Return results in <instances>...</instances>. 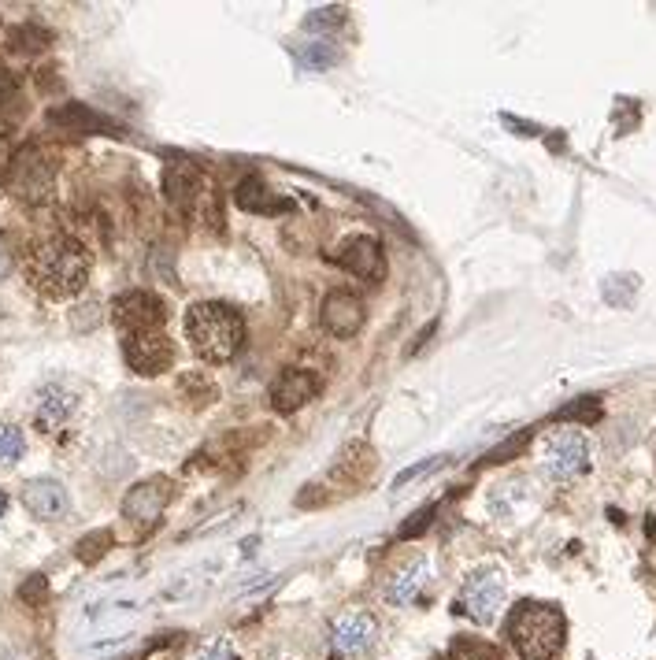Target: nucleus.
I'll return each mask as SVG.
<instances>
[{
  "instance_id": "obj_1",
  "label": "nucleus",
  "mask_w": 656,
  "mask_h": 660,
  "mask_svg": "<svg viewBox=\"0 0 656 660\" xmlns=\"http://www.w3.org/2000/svg\"><path fill=\"white\" fill-rule=\"evenodd\" d=\"M26 275L34 282V290L45 293L49 301H67L82 293L89 279V253L86 245L71 238V234H52L41 238L30 253H26Z\"/></svg>"
},
{
  "instance_id": "obj_2",
  "label": "nucleus",
  "mask_w": 656,
  "mask_h": 660,
  "mask_svg": "<svg viewBox=\"0 0 656 660\" xmlns=\"http://www.w3.org/2000/svg\"><path fill=\"white\" fill-rule=\"evenodd\" d=\"M186 338H190L193 353L208 360V364H227L234 360L245 338L241 316L234 308L219 305V301H201L186 312Z\"/></svg>"
},
{
  "instance_id": "obj_3",
  "label": "nucleus",
  "mask_w": 656,
  "mask_h": 660,
  "mask_svg": "<svg viewBox=\"0 0 656 660\" xmlns=\"http://www.w3.org/2000/svg\"><path fill=\"white\" fill-rule=\"evenodd\" d=\"M508 638L519 660H556L564 649V616L556 605L523 601L508 620Z\"/></svg>"
},
{
  "instance_id": "obj_4",
  "label": "nucleus",
  "mask_w": 656,
  "mask_h": 660,
  "mask_svg": "<svg viewBox=\"0 0 656 660\" xmlns=\"http://www.w3.org/2000/svg\"><path fill=\"white\" fill-rule=\"evenodd\" d=\"M112 319L119 334H145V330H164L167 323V305L149 290H130L123 297H115Z\"/></svg>"
},
{
  "instance_id": "obj_5",
  "label": "nucleus",
  "mask_w": 656,
  "mask_h": 660,
  "mask_svg": "<svg viewBox=\"0 0 656 660\" xmlns=\"http://www.w3.org/2000/svg\"><path fill=\"white\" fill-rule=\"evenodd\" d=\"M375 635H379V623L371 620L367 612H345V616H338V620L330 623V631H327L330 660L364 657L367 649L375 646Z\"/></svg>"
},
{
  "instance_id": "obj_6",
  "label": "nucleus",
  "mask_w": 656,
  "mask_h": 660,
  "mask_svg": "<svg viewBox=\"0 0 656 660\" xmlns=\"http://www.w3.org/2000/svg\"><path fill=\"white\" fill-rule=\"evenodd\" d=\"M456 605H460V612H464L467 620L493 623L497 620V612H501V605H505V575L501 572H475L464 586H460Z\"/></svg>"
},
{
  "instance_id": "obj_7",
  "label": "nucleus",
  "mask_w": 656,
  "mask_h": 660,
  "mask_svg": "<svg viewBox=\"0 0 656 660\" xmlns=\"http://www.w3.org/2000/svg\"><path fill=\"white\" fill-rule=\"evenodd\" d=\"M167 501H171V479L156 475V479H145V483L130 490L127 501H123V516H127V523L138 534H149L160 523V516H164Z\"/></svg>"
},
{
  "instance_id": "obj_8",
  "label": "nucleus",
  "mask_w": 656,
  "mask_h": 660,
  "mask_svg": "<svg viewBox=\"0 0 656 660\" xmlns=\"http://www.w3.org/2000/svg\"><path fill=\"white\" fill-rule=\"evenodd\" d=\"M123 356L138 375H160L175 364V345L164 330H145V334H127L123 338Z\"/></svg>"
},
{
  "instance_id": "obj_9",
  "label": "nucleus",
  "mask_w": 656,
  "mask_h": 660,
  "mask_svg": "<svg viewBox=\"0 0 656 660\" xmlns=\"http://www.w3.org/2000/svg\"><path fill=\"white\" fill-rule=\"evenodd\" d=\"M542 464L553 479H575V475L590 468V445L579 431H556L545 442Z\"/></svg>"
},
{
  "instance_id": "obj_10",
  "label": "nucleus",
  "mask_w": 656,
  "mask_h": 660,
  "mask_svg": "<svg viewBox=\"0 0 656 660\" xmlns=\"http://www.w3.org/2000/svg\"><path fill=\"white\" fill-rule=\"evenodd\" d=\"M334 264H341L345 271H353L356 279L364 282H379L386 275V256H382V245L371 238V234H353L338 242V249L330 253Z\"/></svg>"
},
{
  "instance_id": "obj_11",
  "label": "nucleus",
  "mask_w": 656,
  "mask_h": 660,
  "mask_svg": "<svg viewBox=\"0 0 656 660\" xmlns=\"http://www.w3.org/2000/svg\"><path fill=\"white\" fill-rule=\"evenodd\" d=\"M319 319H323V330L334 334V338H353L356 330L364 327V301L349 290H334L323 301Z\"/></svg>"
},
{
  "instance_id": "obj_12",
  "label": "nucleus",
  "mask_w": 656,
  "mask_h": 660,
  "mask_svg": "<svg viewBox=\"0 0 656 660\" xmlns=\"http://www.w3.org/2000/svg\"><path fill=\"white\" fill-rule=\"evenodd\" d=\"M23 505L34 520H64L71 497L56 479H34V483L23 486Z\"/></svg>"
},
{
  "instance_id": "obj_13",
  "label": "nucleus",
  "mask_w": 656,
  "mask_h": 660,
  "mask_svg": "<svg viewBox=\"0 0 656 660\" xmlns=\"http://www.w3.org/2000/svg\"><path fill=\"white\" fill-rule=\"evenodd\" d=\"M316 394H319L316 375L304 368H290V371H282L278 382L271 386V405H275L278 412H297V408L308 405Z\"/></svg>"
},
{
  "instance_id": "obj_14",
  "label": "nucleus",
  "mask_w": 656,
  "mask_h": 660,
  "mask_svg": "<svg viewBox=\"0 0 656 660\" xmlns=\"http://www.w3.org/2000/svg\"><path fill=\"white\" fill-rule=\"evenodd\" d=\"M75 405L78 397L67 390V386H60V382H49L45 390L38 394V408H34V423H38L41 431L52 434L60 431L67 419L75 416Z\"/></svg>"
},
{
  "instance_id": "obj_15",
  "label": "nucleus",
  "mask_w": 656,
  "mask_h": 660,
  "mask_svg": "<svg viewBox=\"0 0 656 660\" xmlns=\"http://www.w3.org/2000/svg\"><path fill=\"white\" fill-rule=\"evenodd\" d=\"M430 575H434V560H430V557L408 560L401 572L390 579V586H386V601H390V605H397V609H401V605H412L419 590L430 583Z\"/></svg>"
},
{
  "instance_id": "obj_16",
  "label": "nucleus",
  "mask_w": 656,
  "mask_h": 660,
  "mask_svg": "<svg viewBox=\"0 0 656 660\" xmlns=\"http://www.w3.org/2000/svg\"><path fill=\"white\" fill-rule=\"evenodd\" d=\"M164 190H167V201L175 204L178 212H193V208H197V201H201L204 193H208V190H204L201 175H197L190 164L167 167Z\"/></svg>"
},
{
  "instance_id": "obj_17",
  "label": "nucleus",
  "mask_w": 656,
  "mask_h": 660,
  "mask_svg": "<svg viewBox=\"0 0 656 660\" xmlns=\"http://www.w3.org/2000/svg\"><path fill=\"white\" fill-rule=\"evenodd\" d=\"M49 123L60 130H71V134H93V130H115L112 119L97 115L86 104H64V108H52Z\"/></svg>"
},
{
  "instance_id": "obj_18",
  "label": "nucleus",
  "mask_w": 656,
  "mask_h": 660,
  "mask_svg": "<svg viewBox=\"0 0 656 660\" xmlns=\"http://www.w3.org/2000/svg\"><path fill=\"white\" fill-rule=\"evenodd\" d=\"M238 204L241 208H249V212H264V216H275L278 208H282V201H275V193L267 190L264 178H245L238 186Z\"/></svg>"
},
{
  "instance_id": "obj_19",
  "label": "nucleus",
  "mask_w": 656,
  "mask_h": 660,
  "mask_svg": "<svg viewBox=\"0 0 656 660\" xmlns=\"http://www.w3.org/2000/svg\"><path fill=\"white\" fill-rule=\"evenodd\" d=\"M26 453V434L15 423H0V468H12Z\"/></svg>"
},
{
  "instance_id": "obj_20",
  "label": "nucleus",
  "mask_w": 656,
  "mask_h": 660,
  "mask_svg": "<svg viewBox=\"0 0 656 660\" xmlns=\"http://www.w3.org/2000/svg\"><path fill=\"white\" fill-rule=\"evenodd\" d=\"M12 45L19 52H38L49 45V30H41V26H19V30H12Z\"/></svg>"
},
{
  "instance_id": "obj_21",
  "label": "nucleus",
  "mask_w": 656,
  "mask_h": 660,
  "mask_svg": "<svg viewBox=\"0 0 656 660\" xmlns=\"http://www.w3.org/2000/svg\"><path fill=\"white\" fill-rule=\"evenodd\" d=\"M453 660H505L493 646H482V642H460L453 646Z\"/></svg>"
},
{
  "instance_id": "obj_22",
  "label": "nucleus",
  "mask_w": 656,
  "mask_h": 660,
  "mask_svg": "<svg viewBox=\"0 0 656 660\" xmlns=\"http://www.w3.org/2000/svg\"><path fill=\"white\" fill-rule=\"evenodd\" d=\"M108 542H112V534H108V531L93 534V538H82V542H78V557H82V560H97L104 553V546H108Z\"/></svg>"
},
{
  "instance_id": "obj_23",
  "label": "nucleus",
  "mask_w": 656,
  "mask_h": 660,
  "mask_svg": "<svg viewBox=\"0 0 656 660\" xmlns=\"http://www.w3.org/2000/svg\"><path fill=\"white\" fill-rule=\"evenodd\" d=\"M197 660H238V653H234V646H230L227 638H215V642H208V646L201 649Z\"/></svg>"
},
{
  "instance_id": "obj_24",
  "label": "nucleus",
  "mask_w": 656,
  "mask_h": 660,
  "mask_svg": "<svg viewBox=\"0 0 656 660\" xmlns=\"http://www.w3.org/2000/svg\"><path fill=\"white\" fill-rule=\"evenodd\" d=\"M301 60L308 67H327V64H334V49H327V45L319 41V45H312V49L301 52Z\"/></svg>"
},
{
  "instance_id": "obj_25",
  "label": "nucleus",
  "mask_w": 656,
  "mask_h": 660,
  "mask_svg": "<svg viewBox=\"0 0 656 660\" xmlns=\"http://www.w3.org/2000/svg\"><path fill=\"white\" fill-rule=\"evenodd\" d=\"M438 464H442V457H438V460H427V464H419V468H408V471H404V475H397V479H393V490H397V486H408V483H412V479H419V475H427V471H434V468H438Z\"/></svg>"
},
{
  "instance_id": "obj_26",
  "label": "nucleus",
  "mask_w": 656,
  "mask_h": 660,
  "mask_svg": "<svg viewBox=\"0 0 656 660\" xmlns=\"http://www.w3.org/2000/svg\"><path fill=\"white\" fill-rule=\"evenodd\" d=\"M571 416H582V419H593L597 416V401L593 397H582V405H571L560 412V419H571Z\"/></svg>"
},
{
  "instance_id": "obj_27",
  "label": "nucleus",
  "mask_w": 656,
  "mask_h": 660,
  "mask_svg": "<svg viewBox=\"0 0 656 660\" xmlns=\"http://www.w3.org/2000/svg\"><path fill=\"white\" fill-rule=\"evenodd\" d=\"M15 89H19V86H15V75L8 71V67H0V108L12 101Z\"/></svg>"
},
{
  "instance_id": "obj_28",
  "label": "nucleus",
  "mask_w": 656,
  "mask_h": 660,
  "mask_svg": "<svg viewBox=\"0 0 656 660\" xmlns=\"http://www.w3.org/2000/svg\"><path fill=\"white\" fill-rule=\"evenodd\" d=\"M330 23H341V12H334V8H330V12H316V15H308V30H316V26H330Z\"/></svg>"
},
{
  "instance_id": "obj_29",
  "label": "nucleus",
  "mask_w": 656,
  "mask_h": 660,
  "mask_svg": "<svg viewBox=\"0 0 656 660\" xmlns=\"http://www.w3.org/2000/svg\"><path fill=\"white\" fill-rule=\"evenodd\" d=\"M430 516H434V508H423V512H416V516H412V523H408V527H404V538H408V534H416V531H423V527H427L430 523Z\"/></svg>"
},
{
  "instance_id": "obj_30",
  "label": "nucleus",
  "mask_w": 656,
  "mask_h": 660,
  "mask_svg": "<svg viewBox=\"0 0 656 660\" xmlns=\"http://www.w3.org/2000/svg\"><path fill=\"white\" fill-rule=\"evenodd\" d=\"M8 275H12V253L0 245V282L8 279Z\"/></svg>"
},
{
  "instance_id": "obj_31",
  "label": "nucleus",
  "mask_w": 656,
  "mask_h": 660,
  "mask_svg": "<svg viewBox=\"0 0 656 660\" xmlns=\"http://www.w3.org/2000/svg\"><path fill=\"white\" fill-rule=\"evenodd\" d=\"M4 508H8V497L0 494V520H4Z\"/></svg>"
}]
</instances>
